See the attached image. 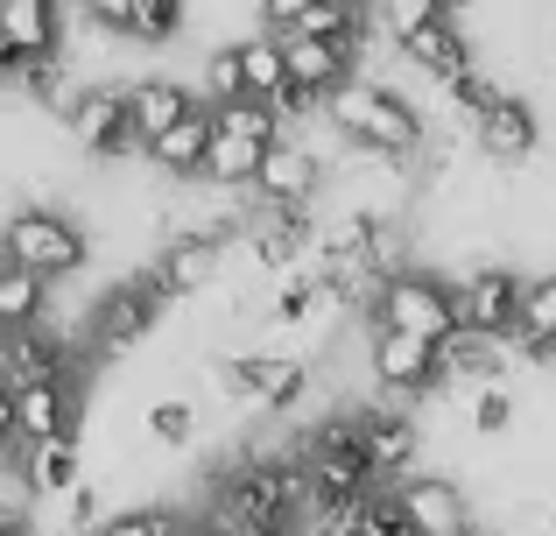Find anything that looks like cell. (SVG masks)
<instances>
[{
  "label": "cell",
  "instance_id": "cell-19",
  "mask_svg": "<svg viewBox=\"0 0 556 536\" xmlns=\"http://www.w3.org/2000/svg\"><path fill=\"white\" fill-rule=\"evenodd\" d=\"M402 57L422 71V78H437V85H458L465 71H472V42L458 36V22H451V14H444V22H430L422 36H408Z\"/></svg>",
  "mask_w": 556,
  "mask_h": 536
},
{
  "label": "cell",
  "instance_id": "cell-16",
  "mask_svg": "<svg viewBox=\"0 0 556 536\" xmlns=\"http://www.w3.org/2000/svg\"><path fill=\"white\" fill-rule=\"evenodd\" d=\"M212 275H218V234H177L163 254H155L149 283L163 289V303H169V297H190V289H204Z\"/></svg>",
  "mask_w": 556,
  "mask_h": 536
},
{
  "label": "cell",
  "instance_id": "cell-41",
  "mask_svg": "<svg viewBox=\"0 0 556 536\" xmlns=\"http://www.w3.org/2000/svg\"><path fill=\"white\" fill-rule=\"evenodd\" d=\"M36 536H64V529H36Z\"/></svg>",
  "mask_w": 556,
  "mask_h": 536
},
{
  "label": "cell",
  "instance_id": "cell-31",
  "mask_svg": "<svg viewBox=\"0 0 556 536\" xmlns=\"http://www.w3.org/2000/svg\"><path fill=\"white\" fill-rule=\"evenodd\" d=\"M374 22L388 28L394 42H408V36H422L430 22H444V8H437V0H394V8H380V14H374Z\"/></svg>",
  "mask_w": 556,
  "mask_h": 536
},
{
  "label": "cell",
  "instance_id": "cell-6",
  "mask_svg": "<svg viewBox=\"0 0 556 536\" xmlns=\"http://www.w3.org/2000/svg\"><path fill=\"white\" fill-rule=\"evenodd\" d=\"M254 191H261V205H275V212H311V198L325 191V163H317V149H303L296 135H282L268 149V163H261Z\"/></svg>",
  "mask_w": 556,
  "mask_h": 536
},
{
  "label": "cell",
  "instance_id": "cell-40",
  "mask_svg": "<svg viewBox=\"0 0 556 536\" xmlns=\"http://www.w3.org/2000/svg\"><path fill=\"white\" fill-rule=\"evenodd\" d=\"M254 536H296V529H254Z\"/></svg>",
  "mask_w": 556,
  "mask_h": 536
},
{
  "label": "cell",
  "instance_id": "cell-34",
  "mask_svg": "<svg viewBox=\"0 0 556 536\" xmlns=\"http://www.w3.org/2000/svg\"><path fill=\"white\" fill-rule=\"evenodd\" d=\"M311 311H317V275H296V283H282V297H275V325H303Z\"/></svg>",
  "mask_w": 556,
  "mask_h": 536
},
{
  "label": "cell",
  "instance_id": "cell-27",
  "mask_svg": "<svg viewBox=\"0 0 556 536\" xmlns=\"http://www.w3.org/2000/svg\"><path fill=\"white\" fill-rule=\"evenodd\" d=\"M261 163H268V149H254V141H212V155H204V184H226V191H240V184L261 177Z\"/></svg>",
  "mask_w": 556,
  "mask_h": 536
},
{
  "label": "cell",
  "instance_id": "cell-9",
  "mask_svg": "<svg viewBox=\"0 0 556 536\" xmlns=\"http://www.w3.org/2000/svg\"><path fill=\"white\" fill-rule=\"evenodd\" d=\"M374 382L394 388V396H437L444 388V367H437V346L408 339V332H380L374 325Z\"/></svg>",
  "mask_w": 556,
  "mask_h": 536
},
{
  "label": "cell",
  "instance_id": "cell-42",
  "mask_svg": "<svg viewBox=\"0 0 556 536\" xmlns=\"http://www.w3.org/2000/svg\"><path fill=\"white\" fill-rule=\"evenodd\" d=\"M0 339H8V332H0Z\"/></svg>",
  "mask_w": 556,
  "mask_h": 536
},
{
  "label": "cell",
  "instance_id": "cell-13",
  "mask_svg": "<svg viewBox=\"0 0 556 536\" xmlns=\"http://www.w3.org/2000/svg\"><path fill=\"white\" fill-rule=\"evenodd\" d=\"M0 382L8 388H36V382H71V353L50 325H28L0 339Z\"/></svg>",
  "mask_w": 556,
  "mask_h": 536
},
{
  "label": "cell",
  "instance_id": "cell-32",
  "mask_svg": "<svg viewBox=\"0 0 556 536\" xmlns=\"http://www.w3.org/2000/svg\"><path fill=\"white\" fill-rule=\"evenodd\" d=\"M507 424H515V396L486 382V388L472 396V431H479V438H493V431H507Z\"/></svg>",
  "mask_w": 556,
  "mask_h": 536
},
{
  "label": "cell",
  "instance_id": "cell-12",
  "mask_svg": "<svg viewBox=\"0 0 556 536\" xmlns=\"http://www.w3.org/2000/svg\"><path fill=\"white\" fill-rule=\"evenodd\" d=\"M226 388L232 396H254L261 410H296L303 388H311V367L289 360V353H247L226 367Z\"/></svg>",
  "mask_w": 556,
  "mask_h": 536
},
{
  "label": "cell",
  "instance_id": "cell-28",
  "mask_svg": "<svg viewBox=\"0 0 556 536\" xmlns=\"http://www.w3.org/2000/svg\"><path fill=\"white\" fill-rule=\"evenodd\" d=\"M515 325L529 332L535 346H549L556 353V275H521V311Z\"/></svg>",
  "mask_w": 556,
  "mask_h": 536
},
{
  "label": "cell",
  "instance_id": "cell-2",
  "mask_svg": "<svg viewBox=\"0 0 556 536\" xmlns=\"http://www.w3.org/2000/svg\"><path fill=\"white\" fill-rule=\"evenodd\" d=\"M0 262L42 275V283H56V275H78L85 269V226L64 220L56 205H22L8 220V234H0Z\"/></svg>",
  "mask_w": 556,
  "mask_h": 536
},
{
  "label": "cell",
  "instance_id": "cell-15",
  "mask_svg": "<svg viewBox=\"0 0 556 536\" xmlns=\"http://www.w3.org/2000/svg\"><path fill=\"white\" fill-rule=\"evenodd\" d=\"M198 107H204V99L184 92L177 78H141V85H127V113H135V141H141V149H149V141H163L169 127H184Z\"/></svg>",
  "mask_w": 556,
  "mask_h": 536
},
{
  "label": "cell",
  "instance_id": "cell-4",
  "mask_svg": "<svg viewBox=\"0 0 556 536\" xmlns=\"http://www.w3.org/2000/svg\"><path fill=\"white\" fill-rule=\"evenodd\" d=\"M71 141H78L85 155H127L141 149L135 141V113H127V85H78V99H71Z\"/></svg>",
  "mask_w": 556,
  "mask_h": 536
},
{
  "label": "cell",
  "instance_id": "cell-10",
  "mask_svg": "<svg viewBox=\"0 0 556 536\" xmlns=\"http://www.w3.org/2000/svg\"><path fill=\"white\" fill-rule=\"evenodd\" d=\"M14 431H22V452H28V445L78 438V374H71V382L14 388Z\"/></svg>",
  "mask_w": 556,
  "mask_h": 536
},
{
  "label": "cell",
  "instance_id": "cell-24",
  "mask_svg": "<svg viewBox=\"0 0 556 536\" xmlns=\"http://www.w3.org/2000/svg\"><path fill=\"white\" fill-rule=\"evenodd\" d=\"M22 473L36 495H71L78 487V438H56V445H28Z\"/></svg>",
  "mask_w": 556,
  "mask_h": 536
},
{
  "label": "cell",
  "instance_id": "cell-36",
  "mask_svg": "<svg viewBox=\"0 0 556 536\" xmlns=\"http://www.w3.org/2000/svg\"><path fill=\"white\" fill-rule=\"evenodd\" d=\"M0 459H22V431H14V388L0 382Z\"/></svg>",
  "mask_w": 556,
  "mask_h": 536
},
{
  "label": "cell",
  "instance_id": "cell-8",
  "mask_svg": "<svg viewBox=\"0 0 556 536\" xmlns=\"http://www.w3.org/2000/svg\"><path fill=\"white\" fill-rule=\"evenodd\" d=\"M155 311H163V289H155L149 275L106 289V297H99V311H92V346H99V353H127V346L155 325Z\"/></svg>",
  "mask_w": 556,
  "mask_h": 536
},
{
  "label": "cell",
  "instance_id": "cell-38",
  "mask_svg": "<svg viewBox=\"0 0 556 536\" xmlns=\"http://www.w3.org/2000/svg\"><path fill=\"white\" fill-rule=\"evenodd\" d=\"M0 536H36V529H28V523H22L14 509H0Z\"/></svg>",
  "mask_w": 556,
  "mask_h": 536
},
{
  "label": "cell",
  "instance_id": "cell-43",
  "mask_svg": "<svg viewBox=\"0 0 556 536\" xmlns=\"http://www.w3.org/2000/svg\"><path fill=\"white\" fill-rule=\"evenodd\" d=\"M472 536H479V529H472Z\"/></svg>",
  "mask_w": 556,
  "mask_h": 536
},
{
  "label": "cell",
  "instance_id": "cell-20",
  "mask_svg": "<svg viewBox=\"0 0 556 536\" xmlns=\"http://www.w3.org/2000/svg\"><path fill=\"white\" fill-rule=\"evenodd\" d=\"M92 22L121 28L127 42H169L184 28V8H177V0H99Z\"/></svg>",
  "mask_w": 556,
  "mask_h": 536
},
{
  "label": "cell",
  "instance_id": "cell-17",
  "mask_svg": "<svg viewBox=\"0 0 556 536\" xmlns=\"http://www.w3.org/2000/svg\"><path fill=\"white\" fill-rule=\"evenodd\" d=\"M535 135H543V121H535V107L521 92H501V107L472 127V141L493 155V163H521V155L535 149Z\"/></svg>",
  "mask_w": 556,
  "mask_h": 536
},
{
  "label": "cell",
  "instance_id": "cell-39",
  "mask_svg": "<svg viewBox=\"0 0 556 536\" xmlns=\"http://www.w3.org/2000/svg\"><path fill=\"white\" fill-rule=\"evenodd\" d=\"M177 536H218L212 523H177Z\"/></svg>",
  "mask_w": 556,
  "mask_h": 536
},
{
  "label": "cell",
  "instance_id": "cell-5",
  "mask_svg": "<svg viewBox=\"0 0 556 536\" xmlns=\"http://www.w3.org/2000/svg\"><path fill=\"white\" fill-rule=\"evenodd\" d=\"M64 42V14L50 0H0V78H22L28 64L56 57Z\"/></svg>",
  "mask_w": 556,
  "mask_h": 536
},
{
  "label": "cell",
  "instance_id": "cell-1",
  "mask_svg": "<svg viewBox=\"0 0 556 536\" xmlns=\"http://www.w3.org/2000/svg\"><path fill=\"white\" fill-rule=\"evenodd\" d=\"M325 121L353 141L359 155H388V163H416L422 149V113L408 107L394 85H374V78H353L325 99Z\"/></svg>",
  "mask_w": 556,
  "mask_h": 536
},
{
  "label": "cell",
  "instance_id": "cell-35",
  "mask_svg": "<svg viewBox=\"0 0 556 536\" xmlns=\"http://www.w3.org/2000/svg\"><path fill=\"white\" fill-rule=\"evenodd\" d=\"M149 431L163 445H184L190 431H198V416H190V402H155V410H149Z\"/></svg>",
  "mask_w": 556,
  "mask_h": 536
},
{
  "label": "cell",
  "instance_id": "cell-37",
  "mask_svg": "<svg viewBox=\"0 0 556 536\" xmlns=\"http://www.w3.org/2000/svg\"><path fill=\"white\" fill-rule=\"evenodd\" d=\"M71 523H92V487H71Z\"/></svg>",
  "mask_w": 556,
  "mask_h": 536
},
{
  "label": "cell",
  "instance_id": "cell-7",
  "mask_svg": "<svg viewBox=\"0 0 556 536\" xmlns=\"http://www.w3.org/2000/svg\"><path fill=\"white\" fill-rule=\"evenodd\" d=\"M394 501H402V515H408V529H416V536H472L465 487L444 481V473H408V481L394 487Z\"/></svg>",
  "mask_w": 556,
  "mask_h": 536
},
{
  "label": "cell",
  "instance_id": "cell-25",
  "mask_svg": "<svg viewBox=\"0 0 556 536\" xmlns=\"http://www.w3.org/2000/svg\"><path fill=\"white\" fill-rule=\"evenodd\" d=\"M212 127H218L226 141H254V149H275V141H282V121H275V107H261V99L212 107Z\"/></svg>",
  "mask_w": 556,
  "mask_h": 536
},
{
  "label": "cell",
  "instance_id": "cell-30",
  "mask_svg": "<svg viewBox=\"0 0 556 536\" xmlns=\"http://www.w3.org/2000/svg\"><path fill=\"white\" fill-rule=\"evenodd\" d=\"M359 536H416L402 515V501H394V487H374L367 501H359Z\"/></svg>",
  "mask_w": 556,
  "mask_h": 536
},
{
  "label": "cell",
  "instance_id": "cell-23",
  "mask_svg": "<svg viewBox=\"0 0 556 536\" xmlns=\"http://www.w3.org/2000/svg\"><path fill=\"white\" fill-rule=\"evenodd\" d=\"M42 303H50V283L14 262H0V332H28L42 325Z\"/></svg>",
  "mask_w": 556,
  "mask_h": 536
},
{
  "label": "cell",
  "instance_id": "cell-33",
  "mask_svg": "<svg viewBox=\"0 0 556 536\" xmlns=\"http://www.w3.org/2000/svg\"><path fill=\"white\" fill-rule=\"evenodd\" d=\"M99 536H177V515H163V509H127V515H113V523H99Z\"/></svg>",
  "mask_w": 556,
  "mask_h": 536
},
{
  "label": "cell",
  "instance_id": "cell-22",
  "mask_svg": "<svg viewBox=\"0 0 556 536\" xmlns=\"http://www.w3.org/2000/svg\"><path fill=\"white\" fill-rule=\"evenodd\" d=\"M240 78H247V99L275 107V99L289 92V50L275 36H247L240 42Z\"/></svg>",
  "mask_w": 556,
  "mask_h": 536
},
{
  "label": "cell",
  "instance_id": "cell-18",
  "mask_svg": "<svg viewBox=\"0 0 556 536\" xmlns=\"http://www.w3.org/2000/svg\"><path fill=\"white\" fill-rule=\"evenodd\" d=\"M289 50V85L303 99H331L339 85H353V50L345 42H282Z\"/></svg>",
  "mask_w": 556,
  "mask_h": 536
},
{
  "label": "cell",
  "instance_id": "cell-21",
  "mask_svg": "<svg viewBox=\"0 0 556 536\" xmlns=\"http://www.w3.org/2000/svg\"><path fill=\"white\" fill-rule=\"evenodd\" d=\"M218 127H212V107H198L184 127H169L163 141H149V163L169 170V177H204V155H212Z\"/></svg>",
  "mask_w": 556,
  "mask_h": 536
},
{
  "label": "cell",
  "instance_id": "cell-3",
  "mask_svg": "<svg viewBox=\"0 0 556 536\" xmlns=\"http://www.w3.org/2000/svg\"><path fill=\"white\" fill-rule=\"evenodd\" d=\"M374 325L380 332H408V339H422V346H444L451 332H458V289L437 283L430 269H402V275H388V289H380Z\"/></svg>",
  "mask_w": 556,
  "mask_h": 536
},
{
  "label": "cell",
  "instance_id": "cell-29",
  "mask_svg": "<svg viewBox=\"0 0 556 536\" xmlns=\"http://www.w3.org/2000/svg\"><path fill=\"white\" fill-rule=\"evenodd\" d=\"M232 99H247V78H240V42H226V50L204 57V107H232Z\"/></svg>",
  "mask_w": 556,
  "mask_h": 536
},
{
  "label": "cell",
  "instance_id": "cell-11",
  "mask_svg": "<svg viewBox=\"0 0 556 536\" xmlns=\"http://www.w3.org/2000/svg\"><path fill=\"white\" fill-rule=\"evenodd\" d=\"M521 311V275L515 269H472L458 283V332H486L501 339Z\"/></svg>",
  "mask_w": 556,
  "mask_h": 536
},
{
  "label": "cell",
  "instance_id": "cell-14",
  "mask_svg": "<svg viewBox=\"0 0 556 536\" xmlns=\"http://www.w3.org/2000/svg\"><path fill=\"white\" fill-rule=\"evenodd\" d=\"M359 431V452H367L374 481L380 487H402L408 481V459H416V424L402 410H374V416H353Z\"/></svg>",
  "mask_w": 556,
  "mask_h": 536
},
{
  "label": "cell",
  "instance_id": "cell-26",
  "mask_svg": "<svg viewBox=\"0 0 556 536\" xmlns=\"http://www.w3.org/2000/svg\"><path fill=\"white\" fill-rule=\"evenodd\" d=\"M501 339H486V332H451L444 346H437V367H444V382H458V374H501Z\"/></svg>",
  "mask_w": 556,
  "mask_h": 536
}]
</instances>
